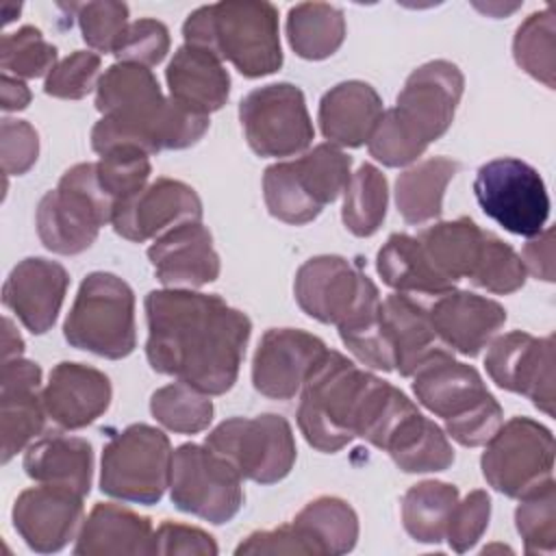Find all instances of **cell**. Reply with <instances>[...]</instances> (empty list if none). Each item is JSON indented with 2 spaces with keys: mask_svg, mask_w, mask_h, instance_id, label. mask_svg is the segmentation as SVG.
I'll use <instances>...</instances> for the list:
<instances>
[{
  "mask_svg": "<svg viewBox=\"0 0 556 556\" xmlns=\"http://www.w3.org/2000/svg\"><path fill=\"white\" fill-rule=\"evenodd\" d=\"M374 378L337 350L321 356L300 391L298 426L308 445L334 454L356 437Z\"/></svg>",
  "mask_w": 556,
  "mask_h": 556,
  "instance_id": "obj_5",
  "label": "cell"
},
{
  "mask_svg": "<svg viewBox=\"0 0 556 556\" xmlns=\"http://www.w3.org/2000/svg\"><path fill=\"white\" fill-rule=\"evenodd\" d=\"M204 445L226 458L241 478L258 484L280 482L295 463L291 424L276 413L230 417L206 434Z\"/></svg>",
  "mask_w": 556,
  "mask_h": 556,
  "instance_id": "obj_10",
  "label": "cell"
},
{
  "mask_svg": "<svg viewBox=\"0 0 556 556\" xmlns=\"http://www.w3.org/2000/svg\"><path fill=\"white\" fill-rule=\"evenodd\" d=\"M345 348L367 367L378 371L395 369V354L382 324V300L371 285L356 308L337 326Z\"/></svg>",
  "mask_w": 556,
  "mask_h": 556,
  "instance_id": "obj_35",
  "label": "cell"
},
{
  "mask_svg": "<svg viewBox=\"0 0 556 556\" xmlns=\"http://www.w3.org/2000/svg\"><path fill=\"white\" fill-rule=\"evenodd\" d=\"M150 554H193V556H215L217 543L215 539L193 526L163 521L152 534V552Z\"/></svg>",
  "mask_w": 556,
  "mask_h": 556,
  "instance_id": "obj_52",
  "label": "cell"
},
{
  "mask_svg": "<svg viewBox=\"0 0 556 556\" xmlns=\"http://www.w3.org/2000/svg\"><path fill=\"white\" fill-rule=\"evenodd\" d=\"M384 452L406 473L443 471L454 463L447 434L419 410L402 424Z\"/></svg>",
  "mask_w": 556,
  "mask_h": 556,
  "instance_id": "obj_37",
  "label": "cell"
},
{
  "mask_svg": "<svg viewBox=\"0 0 556 556\" xmlns=\"http://www.w3.org/2000/svg\"><path fill=\"white\" fill-rule=\"evenodd\" d=\"M371 285V278L348 258L321 254L298 269L293 293L308 317L339 326Z\"/></svg>",
  "mask_w": 556,
  "mask_h": 556,
  "instance_id": "obj_19",
  "label": "cell"
},
{
  "mask_svg": "<svg viewBox=\"0 0 556 556\" xmlns=\"http://www.w3.org/2000/svg\"><path fill=\"white\" fill-rule=\"evenodd\" d=\"M484 367L506 391L521 393L545 415H554V337L513 330L489 343Z\"/></svg>",
  "mask_w": 556,
  "mask_h": 556,
  "instance_id": "obj_16",
  "label": "cell"
},
{
  "mask_svg": "<svg viewBox=\"0 0 556 556\" xmlns=\"http://www.w3.org/2000/svg\"><path fill=\"white\" fill-rule=\"evenodd\" d=\"M152 523L148 517L119 504H96L76 534L74 554L109 556V554H150Z\"/></svg>",
  "mask_w": 556,
  "mask_h": 556,
  "instance_id": "obj_28",
  "label": "cell"
},
{
  "mask_svg": "<svg viewBox=\"0 0 556 556\" xmlns=\"http://www.w3.org/2000/svg\"><path fill=\"white\" fill-rule=\"evenodd\" d=\"M72 348L117 361L137 345L135 293L126 280L109 271H91L78 287L63 324Z\"/></svg>",
  "mask_w": 556,
  "mask_h": 556,
  "instance_id": "obj_7",
  "label": "cell"
},
{
  "mask_svg": "<svg viewBox=\"0 0 556 556\" xmlns=\"http://www.w3.org/2000/svg\"><path fill=\"white\" fill-rule=\"evenodd\" d=\"M0 65L2 74H15V78L48 76L56 65V48L43 39L39 28L22 26L2 35Z\"/></svg>",
  "mask_w": 556,
  "mask_h": 556,
  "instance_id": "obj_43",
  "label": "cell"
},
{
  "mask_svg": "<svg viewBox=\"0 0 556 556\" xmlns=\"http://www.w3.org/2000/svg\"><path fill=\"white\" fill-rule=\"evenodd\" d=\"M150 413L172 432L195 434L206 430L213 421V402L195 387L176 380L152 393Z\"/></svg>",
  "mask_w": 556,
  "mask_h": 556,
  "instance_id": "obj_40",
  "label": "cell"
},
{
  "mask_svg": "<svg viewBox=\"0 0 556 556\" xmlns=\"http://www.w3.org/2000/svg\"><path fill=\"white\" fill-rule=\"evenodd\" d=\"M113 211L115 202L102 189L96 163H78L39 200L37 232L48 250L78 254L96 241L100 228L113 219Z\"/></svg>",
  "mask_w": 556,
  "mask_h": 556,
  "instance_id": "obj_8",
  "label": "cell"
},
{
  "mask_svg": "<svg viewBox=\"0 0 556 556\" xmlns=\"http://www.w3.org/2000/svg\"><path fill=\"white\" fill-rule=\"evenodd\" d=\"M421 406L445 421V432L465 447L484 445L502 426L504 413L480 374L439 350L413 374Z\"/></svg>",
  "mask_w": 556,
  "mask_h": 556,
  "instance_id": "obj_4",
  "label": "cell"
},
{
  "mask_svg": "<svg viewBox=\"0 0 556 556\" xmlns=\"http://www.w3.org/2000/svg\"><path fill=\"white\" fill-rule=\"evenodd\" d=\"M352 159L334 143H319L295 161L274 163L263 174L267 211L285 224H308L334 202L352 178Z\"/></svg>",
  "mask_w": 556,
  "mask_h": 556,
  "instance_id": "obj_6",
  "label": "cell"
},
{
  "mask_svg": "<svg viewBox=\"0 0 556 556\" xmlns=\"http://www.w3.org/2000/svg\"><path fill=\"white\" fill-rule=\"evenodd\" d=\"M185 43L230 61L239 74L261 78L282 65L278 11L263 0H228L195 9L182 24Z\"/></svg>",
  "mask_w": 556,
  "mask_h": 556,
  "instance_id": "obj_3",
  "label": "cell"
},
{
  "mask_svg": "<svg viewBox=\"0 0 556 556\" xmlns=\"http://www.w3.org/2000/svg\"><path fill=\"white\" fill-rule=\"evenodd\" d=\"M169 497L176 508L219 526L243 506L241 476L211 447L182 443L172 454Z\"/></svg>",
  "mask_w": 556,
  "mask_h": 556,
  "instance_id": "obj_12",
  "label": "cell"
},
{
  "mask_svg": "<svg viewBox=\"0 0 556 556\" xmlns=\"http://www.w3.org/2000/svg\"><path fill=\"white\" fill-rule=\"evenodd\" d=\"M521 261L528 274L554 282V230L543 228L539 235L530 237L523 245Z\"/></svg>",
  "mask_w": 556,
  "mask_h": 556,
  "instance_id": "obj_54",
  "label": "cell"
},
{
  "mask_svg": "<svg viewBox=\"0 0 556 556\" xmlns=\"http://www.w3.org/2000/svg\"><path fill=\"white\" fill-rule=\"evenodd\" d=\"M146 356L154 371L174 376L206 395L232 389L252 324L219 295L159 289L146 295Z\"/></svg>",
  "mask_w": 556,
  "mask_h": 556,
  "instance_id": "obj_1",
  "label": "cell"
},
{
  "mask_svg": "<svg viewBox=\"0 0 556 556\" xmlns=\"http://www.w3.org/2000/svg\"><path fill=\"white\" fill-rule=\"evenodd\" d=\"M439 341L463 356H478L506 324V308L471 291H447L428 308Z\"/></svg>",
  "mask_w": 556,
  "mask_h": 556,
  "instance_id": "obj_24",
  "label": "cell"
},
{
  "mask_svg": "<svg viewBox=\"0 0 556 556\" xmlns=\"http://www.w3.org/2000/svg\"><path fill=\"white\" fill-rule=\"evenodd\" d=\"M28 102H30L28 87L20 78H13L11 74H2V109L22 111L28 106Z\"/></svg>",
  "mask_w": 556,
  "mask_h": 556,
  "instance_id": "obj_55",
  "label": "cell"
},
{
  "mask_svg": "<svg viewBox=\"0 0 556 556\" xmlns=\"http://www.w3.org/2000/svg\"><path fill=\"white\" fill-rule=\"evenodd\" d=\"M39 389L41 367L37 363L22 356L2 363L0 434L4 465L43 430L48 413Z\"/></svg>",
  "mask_w": 556,
  "mask_h": 556,
  "instance_id": "obj_22",
  "label": "cell"
},
{
  "mask_svg": "<svg viewBox=\"0 0 556 556\" xmlns=\"http://www.w3.org/2000/svg\"><path fill=\"white\" fill-rule=\"evenodd\" d=\"M111 380L96 367L63 361L52 367L41 391L48 417L65 428L80 430L106 413L111 404Z\"/></svg>",
  "mask_w": 556,
  "mask_h": 556,
  "instance_id": "obj_25",
  "label": "cell"
},
{
  "mask_svg": "<svg viewBox=\"0 0 556 556\" xmlns=\"http://www.w3.org/2000/svg\"><path fill=\"white\" fill-rule=\"evenodd\" d=\"M100 56L91 50H76L54 65L46 76L43 91L61 100H80L100 80Z\"/></svg>",
  "mask_w": 556,
  "mask_h": 556,
  "instance_id": "obj_47",
  "label": "cell"
},
{
  "mask_svg": "<svg viewBox=\"0 0 556 556\" xmlns=\"http://www.w3.org/2000/svg\"><path fill=\"white\" fill-rule=\"evenodd\" d=\"M328 352L326 343L298 328H269L254 352L252 384L271 400H291Z\"/></svg>",
  "mask_w": 556,
  "mask_h": 556,
  "instance_id": "obj_18",
  "label": "cell"
},
{
  "mask_svg": "<svg viewBox=\"0 0 556 556\" xmlns=\"http://www.w3.org/2000/svg\"><path fill=\"white\" fill-rule=\"evenodd\" d=\"M67 285L70 276L61 263L28 256L7 276L2 302L33 334H43L59 317Z\"/></svg>",
  "mask_w": 556,
  "mask_h": 556,
  "instance_id": "obj_21",
  "label": "cell"
},
{
  "mask_svg": "<svg viewBox=\"0 0 556 556\" xmlns=\"http://www.w3.org/2000/svg\"><path fill=\"white\" fill-rule=\"evenodd\" d=\"M526 276L528 271L521 256L506 241H502L493 232H486L476 269L469 280L491 293L506 295L519 291L526 282Z\"/></svg>",
  "mask_w": 556,
  "mask_h": 556,
  "instance_id": "obj_44",
  "label": "cell"
},
{
  "mask_svg": "<svg viewBox=\"0 0 556 556\" xmlns=\"http://www.w3.org/2000/svg\"><path fill=\"white\" fill-rule=\"evenodd\" d=\"M484 230L469 217L452 222H437L419 232V243L434 263V267L454 285L463 278H471L482 243Z\"/></svg>",
  "mask_w": 556,
  "mask_h": 556,
  "instance_id": "obj_34",
  "label": "cell"
},
{
  "mask_svg": "<svg viewBox=\"0 0 556 556\" xmlns=\"http://www.w3.org/2000/svg\"><path fill=\"white\" fill-rule=\"evenodd\" d=\"M83 497L59 484L41 482L26 489L13 504V528L30 549L39 554L59 552L80 530L85 515Z\"/></svg>",
  "mask_w": 556,
  "mask_h": 556,
  "instance_id": "obj_20",
  "label": "cell"
},
{
  "mask_svg": "<svg viewBox=\"0 0 556 556\" xmlns=\"http://www.w3.org/2000/svg\"><path fill=\"white\" fill-rule=\"evenodd\" d=\"M463 87L458 65L445 59L428 61L410 72L391 111L404 132L426 150L452 126Z\"/></svg>",
  "mask_w": 556,
  "mask_h": 556,
  "instance_id": "obj_15",
  "label": "cell"
},
{
  "mask_svg": "<svg viewBox=\"0 0 556 556\" xmlns=\"http://www.w3.org/2000/svg\"><path fill=\"white\" fill-rule=\"evenodd\" d=\"M517 532L528 554H554L556 549V484L554 478L519 497L515 510Z\"/></svg>",
  "mask_w": 556,
  "mask_h": 556,
  "instance_id": "obj_42",
  "label": "cell"
},
{
  "mask_svg": "<svg viewBox=\"0 0 556 556\" xmlns=\"http://www.w3.org/2000/svg\"><path fill=\"white\" fill-rule=\"evenodd\" d=\"M202 219V202L193 187L174 178H156L115 204L113 230L135 243L159 239L167 230Z\"/></svg>",
  "mask_w": 556,
  "mask_h": 556,
  "instance_id": "obj_17",
  "label": "cell"
},
{
  "mask_svg": "<svg viewBox=\"0 0 556 556\" xmlns=\"http://www.w3.org/2000/svg\"><path fill=\"white\" fill-rule=\"evenodd\" d=\"M382 113V100L369 83L343 80L324 93L317 119L328 143L358 148L369 141Z\"/></svg>",
  "mask_w": 556,
  "mask_h": 556,
  "instance_id": "obj_26",
  "label": "cell"
},
{
  "mask_svg": "<svg viewBox=\"0 0 556 556\" xmlns=\"http://www.w3.org/2000/svg\"><path fill=\"white\" fill-rule=\"evenodd\" d=\"M165 78L169 98L200 115L219 111L230 96V76L222 59L198 46H180L165 70Z\"/></svg>",
  "mask_w": 556,
  "mask_h": 556,
  "instance_id": "obj_27",
  "label": "cell"
},
{
  "mask_svg": "<svg viewBox=\"0 0 556 556\" xmlns=\"http://www.w3.org/2000/svg\"><path fill=\"white\" fill-rule=\"evenodd\" d=\"M22 348H24V341H22L20 332L13 328V321L9 317H4V332H2V356H4V361L22 356Z\"/></svg>",
  "mask_w": 556,
  "mask_h": 556,
  "instance_id": "obj_56",
  "label": "cell"
},
{
  "mask_svg": "<svg viewBox=\"0 0 556 556\" xmlns=\"http://www.w3.org/2000/svg\"><path fill=\"white\" fill-rule=\"evenodd\" d=\"M291 523L313 556L345 554L358 539V517L341 497L321 495L308 502Z\"/></svg>",
  "mask_w": 556,
  "mask_h": 556,
  "instance_id": "obj_33",
  "label": "cell"
},
{
  "mask_svg": "<svg viewBox=\"0 0 556 556\" xmlns=\"http://www.w3.org/2000/svg\"><path fill=\"white\" fill-rule=\"evenodd\" d=\"M458 489L441 480L413 484L402 497V523L417 543H441L447 532Z\"/></svg>",
  "mask_w": 556,
  "mask_h": 556,
  "instance_id": "obj_38",
  "label": "cell"
},
{
  "mask_svg": "<svg viewBox=\"0 0 556 556\" xmlns=\"http://www.w3.org/2000/svg\"><path fill=\"white\" fill-rule=\"evenodd\" d=\"M148 156L139 148H115L100 156L96 163L98 180L115 204L146 187L152 172Z\"/></svg>",
  "mask_w": 556,
  "mask_h": 556,
  "instance_id": "obj_45",
  "label": "cell"
},
{
  "mask_svg": "<svg viewBox=\"0 0 556 556\" xmlns=\"http://www.w3.org/2000/svg\"><path fill=\"white\" fill-rule=\"evenodd\" d=\"M376 269L382 282L397 293H426L443 295L454 289V282L445 278L417 237L395 232L378 250Z\"/></svg>",
  "mask_w": 556,
  "mask_h": 556,
  "instance_id": "obj_31",
  "label": "cell"
},
{
  "mask_svg": "<svg viewBox=\"0 0 556 556\" xmlns=\"http://www.w3.org/2000/svg\"><path fill=\"white\" fill-rule=\"evenodd\" d=\"M287 39L302 59H328L345 39L343 11L326 2H300L291 7L287 15Z\"/></svg>",
  "mask_w": 556,
  "mask_h": 556,
  "instance_id": "obj_36",
  "label": "cell"
},
{
  "mask_svg": "<svg viewBox=\"0 0 556 556\" xmlns=\"http://www.w3.org/2000/svg\"><path fill=\"white\" fill-rule=\"evenodd\" d=\"M367 146H369V154L387 167L410 165L426 152L419 143H415L404 132V128L397 124L391 109L384 111L382 117L378 119Z\"/></svg>",
  "mask_w": 556,
  "mask_h": 556,
  "instance_id": "obj_50",
  "label": "cell"
},
{
  "mask_svg": "<svg viewBox=\"0 0 556 556\" xmlns=\"http://www.w3.org/2000/svg\"><path fill=\"white\" fill-rule=\"evenodd\" d=\"M235 554H308V547L293 523L274 528V530H258L245 536Z\"/></svg>",
  "mask_w": 556,
  "mask_h": 556,
  "instance_id": "obj_53",
  "label": "cell"
},
{
  "mask_svg": "<svg viewBox=\"0 0 556 556\" xmlns=\"http://www.w3.org/2000/svg\"><path fill=\"white\" fill-rule=\"evenodd\" d=\"M169 52V30L163 22L141 17L128 24L119 43L115 46L117 61L137 63L143 67L159 65Z\"/></svg>",
  "mask_w": 556,
  "mask_h": 556,
  "instance_id": "obj_48",
  "label": "cell"
},
{
  "mask_svg": "<svg viewBox=\"0 0 556 556\" xmlns=\"http://www.w3.org/2000/svg\"><path fill=\"white\" fill-rule=\"evenodd\" d=\"M458 163L447 156H432L402 172L395 180V204L406 224L434 222L443 211V195L456 176Z\"/></svg>",
  "mask_w": 556,
  "mask_h": 556,
  "instance_id": "obj_32",
  "label": "cell"
},
{
  "mask_svg": "<svg viewBox=\"0 0 556 556\" xmlns=\"http://www.w3.org/2000/svg\"><path fill=\"white\" fill-rule=\"evenodd\" d=\"M239 119L248 146L258 156H295L315 137L304 93L291 83H271L250 91L239 104Z\"/></svg>",
  "mask_w": 556,
  "mask_h": 556,
  "instance_id": "obj_14",
  "label": "cell"
},
{
  "mask_svg": "<svg viewBox=\"0 0 556 556\" xmlns=\"http://www.w3.org/2000/svg\"><path fill=\"white\" fill-rule=\"evenodd\" d=\"M76 9L85 43L96 52H115V46L130 24L128 7L124 2L100 0L78 4Z\"/></svg>",
  "mask_w": 556,
  "mask_h": 556,
  "instance_id": "obj_46",
  "label": "cell"
},
{
  "mask_svg": "<svg viewBox=\"0 0 556 556\" xmlns=\"http://www.w3.org/2000/svg\"><path fill=\"white\" fill-rule=\"evenodd\" d=\"M39 154V135L24 119H2V169L7 176L26 174Z\"/></svg>",
  "mask_w": 556,
  "mask_h": 556,
  "instance_id": "obj_51",
  "label": "cell"
},
{
  "mask_svg": "<svg viewBox=\"0 0 556 556\" xmlns=\"http://www.w3.org/2000/svg\"><path fill=\"white\" fill-rule=\"evenodd\" d=\"M343 195L341 219L345 228L356 237H371L387 215L389 187L384 174L376 165L363 163L352 174Z\"/></svg>",
  "mask_w": 556,
  "mask_h": 556,
  "instance_id": "obj_39",
  "label": "cell"
},
{
  "mask_svg": "<svg viewBox=\"0 0 556 556\" xmlns=\"http://www.w3.org/2000/svg\"><path fill=\"white\" fill-rule=\"evenodd\" d=\"M148 258L165 289H198L219 276L213 237L200 222H187L161 235L148 248Z\"/></svg>",
  "mask_w": 556,
  "mask_h": 556,
  "instance_id": "obj_23",
  "label": "cell"
},
{
  "mask_svg": "<svg viewBox=\"0 0 556 556\" xmlns=\"http://www.w3.org/2000/svg\"><path fill=\"white\" fill-rule=\"evenodd\" d=\"M484 445L482 476L497 493L519 500L552 478V430L530 417L508 419Z\"/></svg>",
  "mask_w": 556,
  "mask_h": 556,
  "instance_id": "obj_11",
  "label": "cell"
},
{
  "mask_svg": "<svg viewBox=\"0 0 556 556\" xmlns=\"http://www.w3.org/2000/svg\"><path fill=\"white\" fill-rule=\"evenodd\" d=\"M473 193L480 208L513 235L534 237L549 217V195L541 174L513 156L480 165Z\"/></svg>",
  "mask_w": 556,
  "mask_h": 556,
  "instance_id": "obj_13",
  "label": "cell"
},
{
  "mask_svg": "<svg viewBox=\"0 0 556 556\" xmlns=\"http://www.w3.org/2000/svg\"><path fill=\"white\" fill-rule=\"evenodd\" d=\"M382 324L395 354L400 376H413L441 348L428 311L408 293H391L382 300Z\"/></svg>",
  "mask_w": 556,
  "mask_h": 556,
  "instance_id": "obj_30",
  "label": "cell"
},
{
  "mask_svg": "<svg viewBox=\"0 0 556 556\" xmlns=\"http://www.w3.org/2000/svg\"><path fill=\"white\" fill-rule=\"evenodd\" d=\"M24 471L37 482L67 486L87 495L93 473L91 443L80 437L50 432L28 445L24 454Z\"/></svg>",
  "mask_w": 556,
  "mask_h": 556,
  "instance_id": "obj_29",
  "label": "cell"
},
{
  "mask_svg": "<svg viewBox=\"0 0 556 556\" xmlns=\"http://www.w3.org/2000/svg\"><path fill=\"white\" fill-rule=\"evenodd\" d=\"M489 517H491V497L486 491L476 489L467 493L463 500H458L445 532L450 547L458 554L471 549L478 543V539L484 534L489 526Z\"/></svg>",
  "mask_w": 556,
  "mask_h": 556,
  "instance_id": "obj_49",
  "label": "cell"
},
{
  "mask_svg": "<svg viewBox=\"0 0 556 556\" xmlns=\"http://www.w3.org/2000/svg\"><path fill=\"white\" fill-rule=\"evenodd\" d=\"M172 454L163 430L148 424H130L102 450V493L124 502L156 504L169 486Z\"/></svg>",
  "mask_w": 556,
  "mask_h": 556,
  "instance_id": "obj_9",
  "label": "cell"
},
{
  "mask_svg": "<svg viewBox=\"0 0 556 556\" xmlns=\"http://www.w3.org/2000/svg\"><path fill=\"white\" fill-rule=\"evenodd\" d=\"M554 13L549 7L528 15L513 39V56L517 65L541 80L547 89H554L556 80V54H554Z\"/></svg>",
  "mask_w": 556,
  "mask_h": 556,
  "instance_id": "obj_41",
  "label": "cell"
},
{
  "mask_svg": "<svg viewBox=\"0 0 556 556\" xmlns=\"http://www.w3.org/2000/svg\"><path fill=\"white\" fill-rule=\"evenodd\" d=\"M96 109L102 119L91 130V148L100 156L115 148H139L146 154L182 150L208 130V115L165 98L148 67L126 61L100 76Z\"/></svg>",
  "mask_w": 556,
  "mask_h": 556,
  "instance_id": "obj_2",
  "label": "cell"
}]
</instances>
